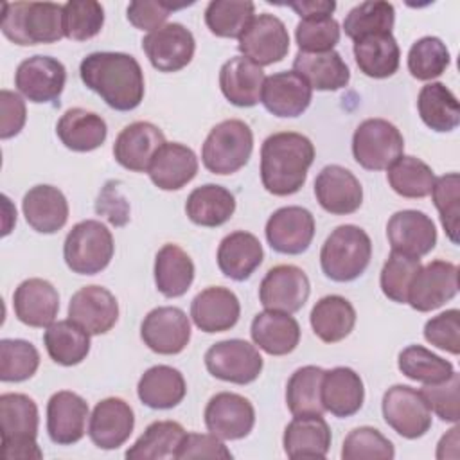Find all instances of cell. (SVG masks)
Instances as JSON below:
<instances>
[{"label":"cell","mask_w":460,"mask_h":460,"mask_svg":"<svg viewBox=\"0 0 460 460\" xmlns=\"http://www.w3.org/2000/svg\"><path fill=\"white\" fill-rule=\"evenodd\" d=\"M84 86L117 111L135 110L146 92L140 63L124 52H92L79 65Z\"/></svg>","instance_id":"6da1fadb"},{"label":"cell","mask_w":460,"mask_h":460,"mask_svg":"<svg viewBox=\"0 0 460 460\" xmlns=\"http://www.w3.org/2000/svg\"><path fill=\"white\" fill-rule=\"evenodd\" d=\"M314 160L313 142L295 131L270 135L261 147V181L273 196H289L302 189Z\"/></svg>","instance_id":"7a4b0ae2"},{"label":"cell","mask_w":460,"mask_h":460,"mask_svg":"<svg viewBox=\"0 0 460 460\" xmlns=\"http://www.w3.org/2000/svg\"><path fill=\"white\" fill-rule=\"evenodd\" d=\"M4 36L22 47L56 43L65 36L63 5L54 2H4Z\"/></svg>","instance_id":"3957f363"},{"label":"cell","mask_w":460,"mask_h":460,"mask_svg":"<svg viewBox=\"0 0 460 460\" xmlns=\"http://www.w3.org/2000/svg\"><path fill=\"white\" fill-rule=\"evenodd\" d=\"M38 406L25 394L0 395V429L4 460H40L43 451L36 442Z\"/></svg>","instance_id":"277c9868"},{"label":"cell","mask_w":460,"mask_h":460,"mask_svg":"<svg viewBox=\"0 0 460 460\" xmlns=\"http://www.w3.org/2000/svg\"><path fill=\"white\" fill-rule=\"evenodd\" d=\"M372 241L356 225H340L325 239L320 250V266L334 282L356 280L370 264Z\"/></svg>","instance_id":"5b68a950"},{"label":"cell","mask_w":460,"mask_h":460,"mask_svg":"<svg viewBox=\"0 0 460 460\" xmlns=\"http://www.w3.org/2000/svg\"><path fill=\"white\" fill-rule=\"evenodd\" d=\"M253 151V133L244 120L216 124L201 147V162L214 174H232L244 167Z\"/></svg>","instance_id":"8992f818"},{"label":"cell","mask_w":460,"mask_h":460,"mask_svg":"<svg viewBox=\"0 0 460 460\" xmlns=\"http://www.w3.org/2000/svg\"><path fill=\"white\" fill-rule=\"evenodd\" d=\"M113 252V235L97 219H84L74 225L63 244L65 262L77 275L101 273L110 264Z\"/></svg>","instance_id":"52a82bcc"},{"label":"cell","mask_w":460,"mask_h":460,"mask_svg":"<svg viewBox=\"0 0 460 460\" xmlns=\"http://www.w3.org/2000/svg\"><path fill=\"white\" fill-rule=\"evenodd\" d=\"M402 151V133L385 119H367L352 135L354 160L368 171L388 169Z\"/></svg>","instance_id":"ba28073f"},{"label":"cell","mask_w":460,"mask_h":460,"mask_svg":"<svg viewBox=\"0 0 460 460\" xmlns=\"http://www.w3.org/2000/svg\"><path fill=\"white\" fill-rule=\"evenodd\" d=\"M262 365L264 361L257 347L239 338L217 341L205 352L207 370L226 383L248 385L259 377Z\"/></svg>","instance_id":"9c48e42d"},{"label":"cell","mask_w":460,"mask_h":460,"mask_svg":"<svg viewBox=\"0 0 460 460\" xmlns=\"http://www.w3.org/2000/svg\"><path fill=\"white\" fill-rule=\"evenodd\" d=\"M385 422L404 438H419L431 428V410L420 390L408 385L390 386L381 402Z\"/></svg>","instance_id":"30bf717a"},{"label":"cell","mask_w":460,"mask_h":460,"mask_svg":"<svg viewBox=\"0 0 460 460\" xmlns=\"http://www.w3.org/2000/svg\"><path fill=\"white\" fill-rule=\"evenodd\" d=\"M239 52L259 66L279 63L289 50V34L284 22L270 13L253 16L239 36Z\"/></svg>","instance_id":"8fae6325"},{"label":"cell","mask_w":460,"mask_h":460,"mask_svg":"<svg viewBox=\"0 0 460 460\" xmlns=\"http://www.w3.org/2000/svg\"><path fill=\"white\" fill-rule=\"evenodd\" d=\"M458 293V266L449 261H431L415 273L410 289L408 300L415 311L428 313L438 309Z\"/></svg>","instance_id":"7c38bea8"},{"label":"cell","mask_w":460,"mask_h":460,"mask_svg":"<svg viewBox=\"0 0 460 460\" xmlns=\"http://www.w3.org/2000/svg\"><path fill=\"white\" fill-rule=\"evenodd\" d=\"M309 293V279L305 271L295 264L273 266L259 286V300L266 309L289 314L304 307Z\"/></svg>","instance_id":"4fadbf2b"},{"label":"cell","mask_w":460,"mask_h":460,"mask_svg":"<svg viewBox=\"0 0 460 460\" xmlns=\"http://www.w3.org/2000/svg\"><path fill=\"white\" fill-rule=\"evenodd\" d=\"M66 83L65 65L52 56H31L23 59L14 74L18 92L31 102H52L59 99Z\"/></svg>","instance_id":"5bb4252c"},{"label":"cell","mask_w":460,"mask_h":460,"mask_svg":"<svg viewBox=\"0 0 460 460\" xmlns=\"http://www.w3.org/2000/svg\"><path fill=\"white\" fill-rule=\"evenodd\" d=\"M140 338L156 354H180L190 340L189 316L174 305L155 307L140 325Z\"/></svg>","instance_id":"9a60e30c"},{"label":"cell","mask_w":460,"mask_h":460,"mask_svg":"<svg viewBox=\"0 0 460 460\" xmlns=\"http://www.w3.org/2000/svg\"><path fill=\"white\" fill-rule=\"evenodd\" d=\"M142 49L156 70L178 72L190 63L196 41L185 25L172 22L144 36Z\"/></svg>","instance_id":"2e32d148"},{"label":"cell","mask_w":460,"mask_h":460,"mask_svg":"<svg viewBox=\"0 0 460 460\" xmlns=\"http://www.w3.org/2000/svg\"><path fill=\"white\" fill-rule=\"evenodd\" d=\"M205 426L221 440H239L250 435L255 424L253 404L234 392H219L205 406Z\"/></svg>","instance_id":"e0dca14e"},{"label":"cell","mask_w":460,"mask_h":460,"mask_svg":"<svg viewBox=\"0 0 460 460\" xmlns=\"http://www.w3.org/2000/svg\"><path fill=\"white\" fill-rule=\"evenodd\" d=\"M268 244L286 255L304 253L314 237V217L304 207H282L266 221Z\"/></svg>","instance_id":"ac0fdd59"},{"label":"cell","mask_w":460,"mask_h":460,"mask_svg":"<svg viewBox=\"0 0 460 460\" xmlns=\"http://www.w3.org/2000/svg\"><path fill=\"white\" fill-rule=\"evenodd\" d=\"M68 320L88 334H104L111 331L119 320V302L115 295L102 286H84L70 298Z\"/></svg>","instance_id":"d6986e66"},{"label":"cell","mask_w":460,"mask_h":460,"mask_svg":"<svg viewBox=\"0 0 460 460\" xmlns=\"http://www.w3.org/2000/svg\"><path fill=\"white\" fill-rule=\"evenodd\" d=\"M386 237L394 252L420 259L435 248L437 228L428 214L406 208L388 219Z\"/></svg>","instance_id":"ffe728a7"},{"label":"cell","mask_w":460,"mask_h":460,"mask_svg":"<svg viewBox=\"0 0 460 460\" xmlns=\"http://www.w3.org/2000/svg\"><path fill=\"white\" fill-rule=\"evenodd\" d=\"M314 196L323 210L334 216L356 212L363 203L359 180L341 165H325L314 180Z\"/></svg>","instance_id":"44dd1931"},{"label":"cell","mask_w":460,"mask_h":460,"mask_svg":"<svg viewBox=\"0 0 460 460\" xmlns=\"http://www.w3.org/2000/svg\"><path fill=\"white\" fill-rule=\"evenodd\" d=\"M133 428V408L120 397H106L90 415L88 437L99 449H117L129 438Z\"/></svg>","instance_id":"7402d4cb"},{"label":"cell","mask_w":460,"mask_h":460,"mask_svg":"<svg viewBox=\"0 0 460 460\" xmlns=\"http://www.w3.org/2000/svg\"><path fill=\"white\" fill-rule=\"evenodd\" d=\"M88 404L70 390L50 395L47 402V431L54 444L70 446L79 442L86 431Z\"/></svg>","instance_id":"603a6c76"},{"label":"cell","mask_w":460,"mask_h":460,"mask_svg":"<svg viewBox=\"0 0 460 460\" xmlns=\"http://www.w3.org/2000/svg\"><path fill=\"white\" fill-rule=\"evenodd\" d=\"M165 144L162 129L147 120L126 126L115 138L113 156L128 171L147 172L155 153Z\"/></svg>","instance_id":"cb8c5ba5"},{"label":"cell","mask_w":460,"mask_h":460,"mask_svg":"<svg viewBox=\"0 0 460 460\" xmlns=\"http://www.w3.org/2000/svg\"><path fill=\"white\" fill-rule=\"evenodd\" d=\"M241 314V304L234 291L223 286H210L199 291L190 302V318L203 332H223L232 329Z\"/></svg>","instance_id":"d4e9b609"},{"label":"cell","mask_w":460,"mask_h":460,"mask_svg":"<svg viewBox=\"0 0 460 460\" xmlns=\"http://www.w3.org/2000/svg\"><path fill=\"white\" fill-rule=\"evenodd\" d=\"M311 99V86L293 70L271 74L261 92V102L275 117H298L309 108Z\"/></svg>","instance_id":"484cf974"},{"label":"cell","mask_w":460,"mask_h":460,"mask_svg":"<svg viewBox=\"0 0 460 460\" xmlns=\"http://www.w3.org/2000/svg\"><path fill=\"white\" fill-rule=\"evenodd\" d=\"M16 318L29 327H49L59 311L58 289L45 279H27L13 293Z\"/></svg>","instance_id":"4316f807"},{"label":"cell","mask_w":460,"mask_h":460,"mask_svg":"<svg viewBox=\"0 0 460 460\" xmlns=\"http://www.w3.org/2000/svg\"><path fill=\"white\" fill-rule=\"evenodd\" d=\"M196 153L180 142H165L153 156L147 174L162 190H178L198 174Z\"/></svg>","instance_id":"83f0119b"},{"label":"cell","mask_w":460,"mask_h":460,"mask_svg":"<svg viewBox=\"0 0 460 460\" xmlns=\"http://www.w3.org/2000/svg\"><path fill=\"white\" fill-rule=\"evenodd\" d=\"M262 66L244 56L230 58L219 70V86L226 101L239 108H252L261 101L264 84Z\"/></svg>","instance_id":"f1b7e54d"},{"label":"cell","mask_w":460,"mask_h":460,"mask_svg":"<svg viewBox=\"0 0 460 460\" xmlns=\"http://www.w3.org/2000/svg\"><path fill=\"white\" fill-rule=\"evenodd\" d=\"M22 210L29 226L40 234H56L68 219V201L54 185L31 187L23 196Z\"/></svg>","instance_id":"f546056e"},{"label":"cell","mask_w":460,"mask_h":460,"mask_svg":"<svg viewBox=\"0 0 460 460\" xmlns=\"http://www.w3.org/2000/svg\"><path fill=\"white\" fill-rule=\"evenodd\" d=\"M293 72H296L311 90L334 92L349 84L350 70L336 50L327 52H302L293 59Z\"/></svg>","instance_id":"4dcf8cb0"},{"label":"cell","mask_w":460,"mask_h":460,"mask_svg":"<svg viewBox=\"0 0 460 460\" xmlns=\"http://www.w3.org/2000/svg\"><path fill=\"white\" fill-rule=\"evenodd\" d=\"M365 401V386L359 374L349 367H334L323 372L322 404L325 411L345 419L358 413Z\"/></svg>","instance_id":"1f68e13d"},{"label":"cell","mask_w":460,"mask_h":460,"mask_svg":"<svg viewBox=\"0 0 460 460\" xmlns=\"http://www.w3.org/2000/svg\"><path fill=\"white\" fill-rule=\"evenodd\" d=\"M250 334L253 343L270 356H286L300 341V325L289 313L266 309L252 320Z\"/></svg>","instance_id":"d6a6232c"},{"label":"cell","mask_w":460,"mask_h":460,"mask_svg":"<svg viewBox=\"0 0 460 460\" xmlns=\"http://www.w3.org/2000/svg\"><path fill=\"white\" fill-rule=\"evenodd\" d=\"M331 440V428L322 415L293 417L282 437L284 451L289 458H325Z\"/></svg>","instance_id":"836d02e7"},{"label":"cell","mask_w":460,"mask_h":460,"mask_svg":"<svg viewBox=\"0 0 460 460\" xmlns=\"http://www.w3.org/2000/svg\"><path fill=\"white\" fill-rule=\"evenodd\" d=\"M262 259L264 252L261 241L244 230L225 235L217 248V266L221 273L237 282L250 279Z\"/></svg>","instance_id":"e575fe53"},{"label":"cell","mask_w":460,"mask_h":460,"mask_svg":"<svg viewBox=\"0 0 460 460\" xmlns=\"http://www.w3.org/2000/svg\"><path fill=\"white\" fill-rule=\"evenodd\" d=\"M61 144L77 153H88L101 147L108 137L104 119L84 108L66 110L56 124Z\"/></svg>","instance_id":"d590c367"},{"label":"cell","mask_w":460,"mask_h":460,"mask_svg":"<svg viewBox=\"0 0 460 460\" xmlns=\"http://www.w3.org/2000/svg\"><path fill=\"white\" fill-rule=\"evenodd\" d=\"M137 394L142 404L147 408L169 410L183 401L187 385L178 368L169 365H155L147 368L138 379Z\"/></svg>","instance_id":"8d00e7d4"},{"label":"cell","mask_w":460,"mask_h":460,"mask_svg":"<svg viewBox=\"0 0 460 460\" xmlns=\"http://www.w3.org/2000/svg\"><path fill=\"white\" fill-rule=\"evenodd\" d=\"M194 280V262L178 244H164L155 257V284L167 298L185 295Z\"/></svg>","instance_id":"74e56055"},{"label":"cell","mask_w":460,"mask_h":460,"mask_svg":"<svg viewBox=\"0 0 460 460\" xmlns=\"http://www.w3.org/2000/svg\"><path fill=\"white\" fill-rule=\"evenodd\" d=\"M314 334L325 343L345 340L356 323L354 305L341 295L322 296L309 314Z\"/></svg>","instance_id":"f35d334b"},{"label":"cell","mask_w":460,"mask_h":460,"mask_svg":"<svg viewBox=\"0 0 460 460\" xmlns=\"http://www.w3.org/2000/svg\"><path fill=\"white\" fill-rule=\"evenodd\" d=\"M354 59L365 75L385 79L397 72L401 50L392 32H381L354 41Z\"/></svg>","instance_id":"ab89813d"},{"label":"cell","mask_w":460,"mask_h":460,"mask_svg":"<svg viewBox=\"0 0 460 460\" xmlns=\"http://www.w3.org/2000/svg\"><path fill=\"white\" fill-rule=\"evenodd\" d=\"M185 212L194 225L208 228L221 226L234 216L235 198L221 185L205 183L189 194Z\"/></svg>","instance_id":"60d3db41"},{"label":"cell","mask_w":460,"mask_h":460,"mask_svg":"<svg viewBox=\"0 0 460 460\" xmlns=\"http://www.w3.org/2000/svg\"><path fill=\"white\" fill-rule=\"evenodd\" d=\"M422 122L438 133L453 131L460 124V106L455 93L444 83H428L417 97Z\"/></svg>","instance_id":"b9f144b4"},{"label":"cell","mask_w":460,"mask_h":460,"mask_svg":"<svg viewBox=\"0 0 460 460\" xmlns=\"http://www.w3.org/2000/svg\"><path fill=\"white\" fill-rule=\"evenodd\" d=\"M50 359L63 367L79 365L90 352V334L72 320L52 322L43 332Z\"/></svg>","instance_id":"7bdbcfd3"},{"label":"cell","mask_w":460,"mask_h":460,"mask_svg":"<svg viewBox=\"0 0 460 460\" xmlns=\"http://www.w3.org/2000/svg\"><path fill=\"white\" fill-rule=\"evenodd\" d=\"M185 429L176 420H155L126 451L128 460H162L174 458Z\"/></svg>","instance_id":"ee69618b"},{"label":"cell","mask_w":460,"mask_h":460,"mask_svg":"<svg viewBox=\"0 0 460 460\" xmlns=\"http://www.w3.org/2000/svg\"><path fill=\"white\" fill-rule=\"evenodd\" d=\"M323 368L305 365L296 368L286 385V404L293 417L296 415H323L322 379Z\"/></svg>","instance_id":"f6af8a7d"},{"label":"cell","mask_w":460,"mask_h":460,"mask_svg":"<svg viewBox=\"0 0 460 460\" xmlns=\"http://www.w3.org/2000/svg\"><path fill=\"white\" fill-rule=\"evenodd\" d=\"M392 190L402 198H426L435 183L431 167L417 156L401 155L386 172Z\"/></svg>","instance_id":"bcb514c9"},{"label":"cell","mask_w":460,"mask_h":460,"mask_svg":"<svg viewBox=\"0 0 460 460\" xmlns=\"http://www.w3.org/2000/svg\"><path fill=\"white\" fill-rule=\"evenodd\" d=\"M397 367L411 381L422 385H437L449 379L455 372L451 361L433 354L422 345H408L399 352Z\"/></svg>","instance_id":"7dc6e473"},{"label":"cell","mask_w":460,"mask_h":460,"mask_svg":"<svg viewBox=\"0 0 460 460\" xmlns=\"http://www.w3.org/2000/svg\"><path fill=\"white\" fill-rule=\"evenodd\" d=\"M255 16V4L250 0H212L205 9L208 31L219 38H237Z\"/></svg>","instance_id":"c3c4849f"},{"label":"cell","mask_w":460,"mask_h":460,"mask_svg":"<svg viewBox=\"0 0 460 460\" xmlns=\"http://www.w3.org/2000/svg\"><path fill=\"white\" fill-rule=\"evenodd\" d=\"M394 23L395 9L390 2H361L347 13L343 20V31L352 41H358L365 36L392 32Z\"/></svg>","instance_id":"681fc988"},{"label":"cell","mask_w":460,"mask_h":460,"mask_svg":"<svg viewBox=\"0 0 460 460\" xmlns=\"http://www.w3.org/2000/svg\"><path fill=\"white\" fill-rule=\"evenodd\" d=\"M40 367L38 349L18 338L0 341V379L4 383H20L31 379Z\"/></svg>","instance_id":"f907efd6"},{"label":"cell","mask_w":460,"mask_h":460,"mask_svg":"<svg viewBox=\"0 0 460 460\" xmlns=\"http://www.w3.org/2000/svg\"><path fill=\"white\" fill-rule=\"evenodd\" d=\"M449 63V50L437 36H424L410 47L408 70L419 81H431L442 75Z\"/></svg>","instance_id":"816d5d0a"},{"label":"cell","mask_w":460,"mask_h":460,"mask_svg":"<svg viewBox=\"0 0 460 460\" xmlns=\"http://www.w3.org/2000/svg\"><path fill=\"white\" fill-rule=\"evenodd\" d=\"M104 25V9L95 0H72L63 4L65 38L86 41L101 32Z\"/></svg>","instance_id":"f5cc1de1"},{"label":"cell","mask_w":460,"mask_h":460,"mask_svg":"<svg viewBox=\"0 0 460 460\" xmlns=\"http://www.w3.org/2000/svg\"><path fill=\"white\" fill-rule=\"evenodd\" d=\"M419 270H420L419 257H410L392 250V253L383 264L381 277H379V286L385 296L390 298L392 302L406 304L410 284Z\"/></svg>","instance_id":"db71d44e"},{"label":"cell","mask_w":460,"mask_h":460,"mask_svg":"<svg viewBox=\"0 0 460 460\" xmlns=\"http://www.w3.org/2000/svg\"><path fill=\"white\" fill-rule=\"evenodd\" d=\"M394 444L376 428L359 426L352 429L341 446L343 460H392Z\"/></svg>","instance_id":"11a10c76"},{"label":"cell","mask_w":460,"mask_h":460,"mask_svg":"<svg viewBox=\"0 0 460 460\" xmlns=\"http://www.w3.org/2000/svg\"><path fill=\"white\" fill-rule=\"evenodd\" d=\"M431 199L440 214V223L453 244H458V216H460V176L447 172L435 178Z\"/></svg>","instance_id":"9f6ffc18"},{"label":"cell","mask_w":460,"mask_h":460,"mask_svg":"<svg viewBox=\"0 0 460 460\" xmlns=\"http://www.w3.org/2000/svg\"><path fill=\"white\" fill-rule=\"evenodd\" d=\"M340 23L332 16L302 18L295 29V40L302 52H327L334 50L340 41Z\"/></svg>","instance_id":"6f0895ef"},{"label":"cell","mask_w":460,"mask_h":460,"mask_svg":"<svg viewBox=\"0 0 460 460\" xmlns=\"http://www.w3.org/2000/svg\"><path fill=\"white\" fill-rule=\"evenodd\" d=\"M458 388H460V376L453 372V376L442 383L424 385L420 394L426 399L429 410L437 413V417H440L446 422H458L460 419Z\"/></svg>","instance_id":"680465c9"},{"label":"cell","mask_w":460,"mask_h":460,"mask_svg":"<svg viewBox=\"0 0 460 460\" xmlns=\"http://www.w3.org/2000/svg\"><path fill=\"white\" fill-rule=\"evenodd\" d=\"M424 338L437 349H442L449 354L460 352V311L447 309L424 325Z\"/></svg>","instance_id":"91938a15"},{"label":"cell","mask_w":460,"mask_h":460,"mask_svg":"<svg viewBox=\"0 0 460 460\" xmlns=\"http://www.w3.org/2000/svg\"><path fill=\"white\" fill-rule=\"evenodd\" d=\"M176 460L183 458H232L230 449L223 444V440L212 433H185L183 440L180 442Z\"/></svg>","instance_id":"94428289"},{"label":"cell","mask_w":460,"mask_h":460,"mask_svg":"<svg viewBox=\"0 0 460 460\" xmlns=\"http://www.w3.org/2000/svg\"><path fill=\"white\" fill-rule=\"evenodd\" d=\"M183 5H172L167 2H158V0H140V2H131L128 5V20L131 25H135L140 31H156L162 25H165V20L169 18L171 11L180 9Z\"/></svg>","instance_id":"6125c7cd"},{"label":"cell","mask_w":460,"mask_h":460,"mask_svg":"<svg viewBox=\"0 0 460 460\" xmlns=\"http://www.w3.org/2000/svg\"><path fill=\"white\" fill-rule=\"evenodd\" d=\"M0 110H2V120H0V138L7 140L11 137H16L27 120V110L23 99L11 92L2 90L0 92Z\"/></svg>","instance_id":"be15d7a7"},{"label":"cell","mask_w":460,"mask_h":460,"mask_svg":"<svg viewBox=\"0 0 460 460\" xmlns=\"http://www.w3.org/2000/svg\"><path fill=\"white\" fill-rule=\"evenodd\" d=\"M300 18H313V16H331L336 9L334 2L327 0H309V2H291L288 4Z\"/></svg>","instance_id":"e7e4bbea"}]
</instances>
